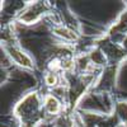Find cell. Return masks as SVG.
Instances as JSON below:
<instances>
[{
	"label": "cell",
	"mask_w": 127,
	"mask_h": 127,
	"mask_svg": "<svg viewBox=\"0 0 127 127\" xmlns=\"http://www.w3.org/2000/svg\"><path fill=\"white\" fill-rule=\"evenodd\" d=\"M45 81H46V84L47 85H56L57 84V75L55 72H48L47 75H46V78H45Z\"/></svg>",
	"instance_id": "cell-4"
},
{
	"label": "cell",
	"mask_w": 127,
	"mask_h": 127,
	"mask_svg": "<svg viewBox=\"0 0 127 127\" xmlns=\"http://www.w3.org/2000/svg\"><path fill=\"white\" fill-rule=\"evenodd\" d=\"M8 55L12 57V60L14 62H17L18 65H20V66L27 67V69H32V67H33V64H32L31 57L27 54H24L23 51H20L19 48L9 47L8 48Z\"/></svg>",
	"instance_id": "cell-1"
},
{
	"label": "cell",
	"mask_w": 127,
	"mask_h": 127,
	"mask_svg": "<svg viewBox=\"0 0 127 127\" xmlns=\"http://www.w3.org/2000/svg\"><path fill=\"white\" fill-rule=\"evenodd\" d=\"M118 113H120V116L125 121H127V103H120V105H118Z\"/></svg>",
	"instance_id": "cell-5"
},
{
	"label": "cell",
	"mask_w": 127,
	"mask_h": 127,
	"mask_svg": "<svg viewBox=\"0 0 127 127\" xmlns=\"http://www.w3.org/2000/svg\"><path fill=\"white\" fill-rule=\"evenodd\" d=\"M45 108L48 113L51 114H55L60 111V103L59 100L52 97V95H48V97H46V100H45Z\"/></svg>",
	"instance_id": "cell-2"
},
{
	"label": "cell",
	"mask_w": 127,
	"mask_h": 127,
	"mask_svg": "<svg viewBox=\"0 0 127 127\" xmlns=\"http://www.w3.org/2000/svg\"><path fill=\"white\" fill-rule=\"evenodd\" d=\"M55 34H57L59 37L64 38V39H67V41H74L76 39V34L74 32L66 27H59V28H55L54 29Z\"/></svg>",
	"instance_id": "cell-3"
}]
</instances>
